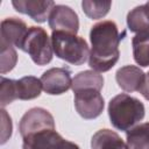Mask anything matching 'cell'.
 Returning a JSON list of instances; mask_svg holds the SVG:
<instances>
[{
  "mask_svg": "<svg viewBox=\"0 0 149 149\" xmlns=\"http://www.w3.org/2000/svg\"><path fill=\"white\" fill-rule=\"evenodd\" d=\"M51 44L56 57L72 65L79 66L88 61L90 49L87 42L80 36L70 33L52 31Z\"/></svg>",
  "mask_w": 149,
  "mask_h": 149,
  "instance_id": "cell-3",
  "label": "cell"
},
{
  "mask_svg": "<svg viewBox=\"0 0 149 149\" xmlns=\"http://www.w3.org/2000/svg\"><path fill=\"white\" fill-rule=\"evenodd\" d=\"M102 87H104V77L94 70L80 71L72 78L71 88L73 92H77L80 90L101 91Z\"/></svg>",
  "mask_w": 149,
  "mask_h": 149,
  "instance_id": "cell-14",
  "label": "cell"
},
{
  "mask_svg": "<svg viewBox=\"0 0 149 149\" xmlns=\"http://www.w3.org/2000/svg\"><path fill=\"white\" fill-rule=\"evenodd\" d=\"M92 149H128L118 133L111 129H100L91 139Z\"/></svg>",
  "mask_w": 149,
  "mask_h": 149,
  "instance_id": "cell-13",
  "label": "cell"
},
{
  "mask_svg": "<svg viewBox=\"0 0 149 149\" xmlns=\"http://www.w3.org/2000/svg\"><path fill=\"white\" fill-rule=\"evenodd\" d=\"M48 24L52 31L76 35L79 30V17L71 7L66 5H56L49 15Z\"/></svg>",
  "mask_w": 149,
  "mask_h": 149,
  "instance_id": "cell-7",
  "label": "cell"
},
{
  "mask_svg": "<svg viewBox=\"0 0 149 149\" xmlns=\"http://www.w3.org/2000/svg\"><path fill=\"white\" fill-rule=\"evenodd\" d=\"M146 78V73L136 65H125L115 73V80L125 92H139Z\"/></svg>",
  "mask_w": 149,
  "mask_h": 149,
  "instance_id": "cell-12",
  "label": "cell"
},
{
  "mask_svg": "<svg viewBox=\"0 0 149 149\" xmlns=\"http://www.w3.org/2000/svg\"><path fill=\"white\" fill-rule=\"evenodd\" d=\"M58 149H80V148H79L78 144H76V143H73V142H71V141L65 140V141L63 142V144H62Z\"/></svg>",
  "mask_w": 149,
  "mask_h": 149,
  "instance_id": "cell-24",
  "label": "cell"
},
{
  "mask_svg": "<svg viewBox=\"0 0 149 149\" xmlns=\"http://www.w3.org/2000/svg\"><path fill=\"white\" fill-rule=\"evenodd\" d=\"M17 99L16 92V80L6 78L1 76V91H0V105L1 108H5L7 105L12 104Z\"/></svg>",
  "mask_w": 149,
  "mask_h": 149,
  "instance_id": "cell-21",
  "label": "cell"
},
{
  "mask_svg": "<svg viewBox=\"0 0 149 149\" xmlns=\"http://www.w3.org/2000/svg\"><path fill=\"white\" fill-rule=\"evenodd\" d=\"M146 5H147V6L149 7V1H148V2H146Z\"/></svg>",
  "mask_w": 149,
  "mask_h": 149,
  "instance_id": "cell-25",
  "label": "cell"
},
{
  "mask_svg": "<svg viewBox=\"0 0 149 149\" xmlns=\"http://www.w3.org/2000/svg\"><path fill=\"white\" fill-rule=\"evenodd\" d=\"M43 91L50 95H59L71 88V71L66 68H51L43 72L40 78Z\"/></svg>",
  "mask_w": 149,
  "mask_h": 149,
  "instance_id": "cell-8",
  "label": "cell"
},
{
  "mask_svg": "<svg viewBox=\"0 0 149 149\" xmlns=\"http://www.w3.org/2000/svg\"><path fill=\"white\" fill-rule=\"evenodd\" d=\"M64 141L56 129H47L23 137L22 149H58Z\"/></svg>",
  "mask_w": 149,
  "mask_h": 149,
  "instance_id": "cell-11",
  "label": "cell"
},
{
  "mask_svg": "<svg viewBox=\"0 0 149 149\" xmlns=\"http://www.w3.org/2000/svg\"><path fill=\"white\" fill-rule=\"evenodd\" d=\"M127 26L132 33H143L149 30V7L144 5L136 6L127 14Z\"/></svg>",
  "mask_w": 149,
  "mask_h": 149,
  "instance_id": "cell-16",
  "label": "cell"
},
{
  "mask_svg": "<svg viewBox=\"0 0 149 149\" xmlns=\"http://www.w3.org/2000/svg\"><path fill=\"white\" fill-rule=\"evenodd\" d=\"M146 114L144 105L140 99L127 93H120L108 102V116L112 126L121 132L135 127Z\"/></svg>",
  "mask_w": 149,
  "mask_h": 149,
  "instance_id": "cell-2",
  "label": "cell"
},
{
  "mask_svg": "<svg viewBox=\"0 0 149 149\" xmlns=\"http://www.w3.org/2000/svg\"><path fill=\"white\" fill-rule=\"evenodd\" d=\"M42 90V81L37 77L26 76L16 80V92L19 100H31L38 98Z\"/></svg>",
  "mask_w": 149,
  "mask_h": 149,
  "instance_id": "cell-15",
  "label": "cell"
},
{
  "mask_svg": "<svg viewBox=\"0 0 149 149\" xmlns=\"http://www.w3.org/2000/svg\"><path fill=\"white\" fill-rule=\"evenodd\" d=\"M112 6V1L102 0V1H92V0H84L81 2V8L85 15L92 20H98L107 15Z\"/></svg>",
  "mask_w": 149,
  "mask_h": 149,
  "instance_id": "cell-19",
  "label": "cell"
},
{
  "mask_svg": "<svg viewBox=\"0 0 149 149\" xmlns=\"http://www.w3.org/2000/svg\"><path fill=\"white\" fill-rule=\"evenodd\" d=\"M126 136L128 149H149V122L136 125L126 132Z\"/></svg>",
  "mask_w": 149,
  "mask_h": 149,
  "instance_id": "cell-18",
  "label": "cell"
},
{
  "mask_svg": "<svg viewBox=\"0 0 149 149\" xmlns=\"http://www.w3.org/2000/svg\"><path fill=\"white\" fill-rule=\"evenodd\" d=\"M122 35L116 23L112 20H102L91 27V50L88 65L97 72L109 71L119 61V44Z\"/></svg>",
  "mask_w": 149,
  "mask_h": 149,
  "instance_id": "cell-1",
  "label": "cell"
},
{
  "mask_svg": "<svg viewBox=\"0 0 149 149\" xmlns=\"http://www.w3.org/2000/svg\"><path fill=\"white\" fill-rule=\"evenodd\" d=\"M12 5L16 12L28 15L38 23L45 22L56 6L52 0H14Z\"/></svg>",
  "mask_w": 149,
  "mask_h": 149,
  "instance_id": "cell-9",
  "label": "cell"
},
{
  "mask_svg": "<svg viewBox=\"0 0 149 149\" xmlns=\"http://www.w3.org/2000/svg\"><path fill=\"white\" fill-rule=\"evenodd\" d=\"M74 93V108L77 113L86 120L98 118L105 107V100L97 90H80Z\"/></svg>",
  "mask_w": 149,
  "mask_h": 149,
  "instance_id": "cell-6",
  "label": "cell"
},
{
  "mask_svg": "<svg viewBox=\"0 0 149 149\" xmlns=\"http://www.w3.org/2000/svg\"><path fill=\"white\" fill-rule=\"evenodd\" d=\"M17 62V54L13 45L0 41V72L5 74L14 69Z\"/></svg>",
  "mask_w": 149,
  "mask_h": 149,
  "instance_id": "cell-20",
  "label": "cell"
},
{
  "mask_svg": "<svg viewBox=\"0 0 149 149\" xmlns=\"http://www.w3.org/2000/svg\"><path fill=\"white\" fill-rule=\"evenodd\" d=\"M28 26L24 21L17 17H7L1 21L0 41H3L14 48L22 49L23 41L28 33Z\"/></svg>",
  "mask_w": 149,
  "mask_h": 149,
  "instance_id": "cell-10",
  "label": "cell"
},
{
  "mask_svg": "<svg viewBox=\"0 0 149 149\" xmlns=\"http://www.w3.org/2000/svg\"><path fill=\"white\" fill-rule=\"evenodd\" d=\"M147 74H148V76H149V72H148V73H147Z\"/></svg>",
  "mask_w": 149,
  "mask_h": 149,
  "instance_id": "cell-26",
  "label": "cell"
},
{
  "mask_svg": "<svg viewBox=\"0 0 149 149\" xmlns=\"http://www.w3.org/2000/svg\"><path fill=\"white\" fill-rule=\"evenodd\" d=\"M47 129H55V120L51 113L42 107H34L27 111L19 123V132L22 139Z\"/></svg>",
  "mask_w": 149,
  "mask_h": 149,
  "instance_id": "cell-5",
  "label": "cell"
},
{
  "mask_svg": "<svg viewBox=\"0 0 149 149\" xmlns=\"http://www.w3.org/2000/svg\"><path fill=\"white\" fill-rule=\"evenodd\" d=\"M133 57L137 65L149 66V30L136 34L132 40Z\"/></svg>",
  "mask_w": 149,
  "mask_h": 149,
  "instance_id": "cell-17",
  "label": "cell"
},
{
  "mask_svg": "<svg viewBox=\"0 0 149 149\" xmlns=\"http://www.w3.org/2000/svg\"><path fill=\"white\" fill-rule=\"evenodd\" d=\"M1 118H2V133H1V144L6 143L8 141V139L12 136V129H13V125H12V119L10 116L7 114L5 108H1Z\"/></svg>",
  "mask_w": 149,
  "mask_h": 149,
  "instance_id": "cell-22",
  "label": "cell"
},
{
  "mask_svg": "<svg viewBox=\"0 0 149 149\" xmlns=\"http://www.w3.org/2000/svg\"><path fill=\"white\" fill-rule=\"evenodd\" d=\"M21 50L27 52L35 64L40 66L47 65L51 62L54 54L51 37L42 27L31 26L28 29Z\"/></svg>",
  "mask_w": 149,
  "mask_h": 149,
  "instance_id": "cell-4",
  "label": "cell"
},
{
  "mask_svg": "<svg viewBox=\"0 0 149 149\" xmlns=\"http://www.w3.org/2000/svg\"><path fill=\"white\" fill-rule=\"evenodd\" d=\"M139 92L142 94V97L146 99V100H149V76L146 73V78H144V81L141 86V88L139 90Z\"/></svg>",
  "mask_w": 149,
  "mask_h": 149,
  "instance_id": "cell-23",
  "label": "cell"
}]
</instances>
